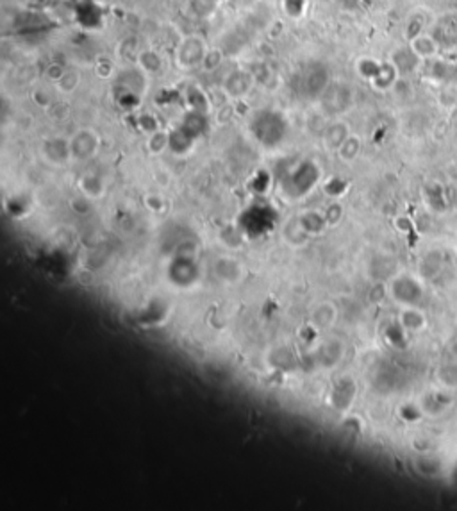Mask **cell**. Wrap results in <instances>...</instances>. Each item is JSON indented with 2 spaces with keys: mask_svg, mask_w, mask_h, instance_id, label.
I'll return each mask as SVG.
<instances>
[{
  "mask_svg": "<svg viewBox=\"0 0 457 511\" xmlns=\"http://www.w3.org/2000/svg\"><path fill=\"white\" fill-rule=\"evenodd\" d=\"M338 152H339V157H341V160H345V161L355 160L359 154V138L348 136L347 140H345V143H343V145L338 149Z\"/></svg>",
  "mask_w": 457,
  "mask_h": 511,
  "instance_id": "cell-7",
  "label": "cell"
},
{
  "mask_svg": "<svg viewBox=\"0 0 457 511\" xmlns=\"http://www.w3.org/2000/svg\"><path fill=\"white\" fill-rule=\"evenodd\" d=\"M168 145H170V136H168L166 133H161V131L152 133V136H150L149 140V149L152 150L154 154L163 152Z\"/></svg>",
  "mask_w": 457,
  "mask_h": 511,
  "instance_id": "cell-9",
  "label": "cell"
},
{
  "mask_svg": "<svg viewBox=\"0 0 457 511\" xmlns=\"http://www.w3.org/2000/svg\"><path fill=\"white\" fill-rule=\"evenodd\" d=\"M56 83H57V90L61 93H72L75 92L77 86H79L80 76L79 72H75V70H65L63 76L59 77Z\"/></svg>",
  "mask_w": 457,
  "mask_h": 511,
  "instance_id": "cell-5",
  "label": "cell"
},
{
  "mask_svg": "<svg viewBox=\"0 0 457 511\" xmlns=\"http://www.w3.org/2000/svg\"><path fill=\"white\" fill-rule=\"evenodd\" d=\"M339 217H341V210H339V206H331L327 210V213H325V220H327V224H334V222H338Z\"/></svg>",
  "mask_w": 457,
  "mask_h": 511,
  "instance_id": "cell-10",
  "label": "cell"
},
{
  "mask_svg": "<svg viewBox=\"0 0 457 511\" xmlns=\"http://www.w3.org/2000/svg\"><path fill=\"white\" fill-rule=\"evenodd\" d=\"M80 188H83V191L86 193V197L90 198H97L104 193L102 181L95 176L83 177V181H80Z\"/></svg>",
  "mask_w": 457,
  "mask_h": 511,
  "instance_id": "cell-6",
  "label": "cell"
},
{
  "mask_svg": "<svg viewBox=\"0 0 457 511\" xmlns=\"http://www.w3.org/2000/svg\"><path fill=\"white\" fill-rule=\"evenodd\" d=\"M140 65L143 72H159L161 68V59L157 58L156 52H141L140 54Z\"/></svg>",
  "mask_w": 457,
  "mask_h": 511,
  "instance_id": "cell-8",
  "label": "cell"
},
{
  "mask_svg": "<svg viewBox=\"0 0 457 511\" xmlns=\"http://www.w3.org/2000/svg\"><path fill=\"white\" fill-rule=\"evenodd\" d=\"M252 83H254V77H252L250 73L238 70V72H233L227 76V79H225L224 83V92L227 93V95L234 97V99H241V97L247 95L248 90L252 88Z\"/></svg>",
  "mask_w": 457,
  "mask_h": 511,
  "instance_id": "cell-3",
  "label": "cell"
},
{
  "mask_svg": "<svg viewBox=\"0 0 457 511\" xmlns=\"http://www.w3.org/2000/svg\"><path fill=\"white\" fill-rule=\"evenodd\" d=\"M206 47H204L202 38L198 36H190L183 42L179 52H177V59L183 70H191L193 66L202 65L206 59Z\"/></svg>",
  "mask_w": 457,
  "mask_h": 511,
  "instance_id": "cell-1",
  "label": "cell"
},
{
  "mask_svg": "<svg viewBox=\"0 0 457 511\" xmlns=\"http://www.w3.org/2000/svg\"><path fill=\"white\" fill-rule=\"evenodd\" d=\"M348 136H351V134H348V129L345 124H341V122L332 124V126H329L327 131H325V136H324L325 147H327V149L338 150L339 147L345 143V140H347Z\"/></svg>",
  "mask_w": 457,
  "mask_h": 511,
  "instance_id": "cell-4",
  "label": "cell"
},
{
  "mask_svg": "<svg viewBox=\"0 0 457 511\" xmlns=\"http://www.w3.org/2000/svg\"><path fill=\"white\" fill-rule=\"evenodd\" d=\"M99 143V136L93 131L83 129L70 140V152L75 160H88V157L95 156Z\"/></svg>",
  "mask_w": 457,
  "mask_h": 511,
  "instance_id": "cell-2",
  "label": "cell"
}]
</instances>
